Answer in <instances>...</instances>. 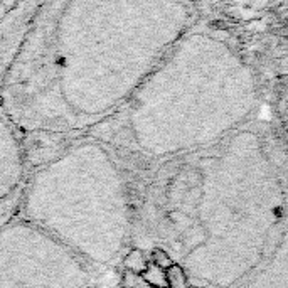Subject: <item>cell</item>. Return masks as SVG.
Here are the masks:
<instances>
[{"instance_id": "cell-3", "label": "cell", "mask_w": 288, "mask_h": 288, "mask_svg": "<svg viewBox=\"0 0 288 288\" xmlns=\"http://www.w3.org/2000/svg\"><path fill=\"white\" fill-rule=\"evenodd\" d=\"M29 180L22 142L0 120V229L17 217Z\"/></svg>"}, {"instance_id": "cell-1", "label": "cell", "mask_w": 288, "mask_h": 288, "mask_svg": "<svg viewBox=\"0 0 288 288\" xmlns=\"http://www.w3.org/2000/svg\"><path fill=\"white\" fill-rule=\"evenodd\" d=\"M105 154L66 150L31 170L17 214L100 270L116 260L128 236L125 182Z\"/></svg>"}, {"instance_id": "cell-4", "label": "cell", "mask_w": 288, "mask_h": 288, "mask_svg": "<svg viewBox=\"0 0 288 288\" xmlns=\"http://www.w3.org/2000/svg\"><path fill=\"white\" fill-rule=\"evenodd\" d=\"M148 263H150V261L147 260L144 250H140V248H132V250L123 256V266H125V270H130L135 275H142V273L147 270Z\"/></svg>"}, {"instance_id": "cell-6", "label": "cell", "mask_w": 288, "mask_h": 288, "mask_svg": "<svg viewBox=\"0 0 288 288\" xmlns=\"http://www.w3.org/2000/svg\"><path fill=\"white\" fill-rule=\"evenodd\" d=\"M165 276L169 288H189L187 275H185V270L180 265L174 263L172 266H169L165 270Z\"/></svg>"}, {"instance_id": "cell-2", "label": "cell", "mask_w": 288, "mask_h": 288, "mask_svg": "<svg viewBox=\"0 0 288 288\" xmlns=\"http://www.w3.org/2000/svg\"><path fill=\"white\" fill-rule=\"evenodd\" d=\"M100 273L66 244L20 217L0 229V288H91Z\"/></svg>"}, {"instance_id": "cell-8", "label": "cell", "mask_w": 288, "mask_h": 288, "mask_svg": "<svg viewBox=\"0 0 288 288\" xmlns=\"http://www.w3.org/2000/svg\"><path fill=\"white\" fill-rule=\"evenodd\" d=\"M138 278H140V275H135V273L130 271V270H125V271L122 273L120 285H122V288H135L138 283Z\"/></svg>"}, {"instance_id": "cell-7", "label": "cell", "mask_w": 288, "mask_h": 288, "mask_svg": "<svg viewBox=\"0 0 288 288\" xmlns=\"http://www.w3.org/2000/svg\"><path fill=\"white\" fill-rule=\"evenodd\" d=\"M150 263H154L155 266H159L162 270H167L169 266L174 265V261L163 248H154L150 253Z\"/></svg>"}, {"instance_id": "cell-5", "label": "cell", "mask_w": 288, "mask_h": 288, "mask_svg": "<svg viewBox=\"0 0 288 288\" xmlns=\"http://www.w3.org/2000/svg\"><path fill=\"white\" fill-rule=\"evenodd\" d=\"M140 278L154 288H169V285H167L165 270L159 268V266H155L154 263H148L147 270L142 273Z\"/></svg>"}]
</instances>
